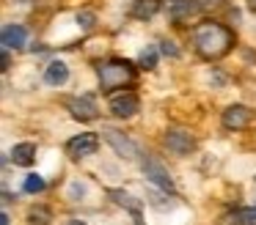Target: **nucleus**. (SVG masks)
Here are the masks:
<instances>
[{
	"label": "nucleus",
	"instance_id": "nucleus-9",
	"mask_svg": "<svg viewBox=\"0 0 256 225\" xmlns=\"http://www.w3.org/2000/svg\"><path fill=\"white\" fill-rule=\"evenodd\" d=\"M102 137L110 143L113 151H116L118 157H124V159H135V157H138V146H135L127 135H122V132H116V129L108 126V129H102Z\"/></svg>",
	"mask_w": 256,
	"mask_h": 225
},
{
	"label": "nucleus",
	"instance_id": "nucleus-6",
	"mask_svg": "<svg viewBox=\"0 0 256 225\" xmlns=\"http://www.w3.org/2000/svg\"><path fill=\"white\" fill-rule=\"evenodd\" d=\"M250 118H254L250 107H245V104H228V107L223 110V115H220V124L226 126L228 132H240V129H245V126L250 124Z\"/></svg>",
	"mask_w": 256,
	"mask_h": 225
},
{
	"label": "nucleus",
	"instance_id": "nucleus-21",
	"mask_svg": "<svg viewBox=\"0 0 256 225\" xmlns=\"http://www.w3.org/2000/svg\"><path fill=\"white\" fill-rule=\"evenodd\" d=\"M160 52L162 55H171V58H179V49L174 47V41H160Z\"/></svg>",
	"mask_w": 256,
	"mask_h": 225
},
{
	"label": "nucleus",
	"instance_id": "nucleus-20",
	"mask_svg": "<svg viewBox=\"0 0 256 225\" xmlns=\"http://www.w3.org/2000/svg\"><path fill=\"white\" fill-rule=\"evenodd\" d=\"M94 19H96V16L91 14V11H80V14H78V22L83 27H94Z\"/></svg>",
	"mask_w": 256,
	"mask_h": 225
},
{
	"label": "nucleus",
	"instance_id": "nucleus-14",
	"mask_svg": "<svg viewBox=\"0 0 256 225\" xmlns=\"http://www.w3.org/2000/svg\"><path fill=\"white\" fill-rule=\"evenodd\" d=\"M157 11H160V0H138L132 16H135V19H152Z\"/></svg>",
	"mask_w": 256,
	"mask_h": 225
},
{
	"label": "nucleus",
	"instance_id": "nucleus-13",
	"mask_svg": "<svg viewBox=\"0 0 256 225\" xmlns=\"http://www.w3.org/2000/svg\"><path fill=\"white\" fill-rule=\"evenodd\" d=\"M36 159V146L34 143H17L12 148V162L20 165V168H30Z\"/></svg>",
	"mask_w": 256,
	"mask_h": 225
},
{
	"label": "nucleus",
	"instance_id": "nucleus-8",
	"mask_svg": "<svg viewBox=\"0 0 256 225\" xmlns=\"http://www.w3.org/2000/svg\"><path fill=\"white\" fill-rule=\"evenodd\" d=\"M166 146L171 148L174 154H179V157H188V154L196 148V140H193V135H190L188 129L171 126V129L166 132Z\"/></svg>",
	"mask_w": 256,
	"mask_h": 225
},
{
	"label": "nucleus",
	"instance_id": "nucleus-18",
	"mask_svg": "<svg viewBox=\"0 0 256 225\" xmlns=\"http://www.w3.org/2000/svg\"><path fill=\"white\" fill-rule=\"evenodd\" d=\"M110 198H113V201L118 203V206H127V209H132V212H138V209H140V203L135 201V198L130 195V192H122V190H110Z\"/></svg>",
	"mask_w": 256,
	"mask_h": 225
},
{
	"label": "nucleus",
	"instance_id": "nucleus-5",
	"mask_svg": "<svg viewBox=\"0 0 256 225\" xmlns=\"http://www.w3.org/2000/svg\"><path fill=\"white\" fill-rule=\"evenodd\" d=\"M96 148H100V137H96L94 132H80V135H74L72 140L66 143V154L72 159L91 157V154H96Z\"/></svg>",
	"mask_w": 256,
	"mask_h": 225
},
{
	"label": "nucleus",
	"instance_id": "nucleus-16",
	"mask_svg": "<svg viewBox=\"0 0 256 225\" xmlns=\"http://www.w3.org/2000/svg\"><path fill=\"white\" fill-rule=\"evenodd\" d=\"M232 225H256V206L237 209L234 217H232Z\"/></svg>",
	"mask_w": 256,
	"mask_h": 225
},
{
	"label": "nucleus",
	"instance_id": "nucleus-25",
	"mask_svg": "<svg viewBox=\"0 0 256 225\" xmlns=\"http://www.w3.org/2000/svg\"><path fill=\"white\" fill-rule=\"evenodd\" d=\"M66 225H86V223H83V220H69Z\"/></svg>",
	"mask_w": 256,
	"mask_h": 225
},
{
	"label": "nucleus",
	"instance_id": "nucleus-2",
	"mask_svg": "<svg viewBox=\"0 0 256 225\" xmlns=\"http://www.w3.org/2000/svg\"><path fill=\"white\" fill-rule=\"evenodd\" d=\"M135 80V66L124 58H113V60H105L100 66V85L102 91L113 93V88H124Z\"/></svg>",
	"mask_w": 256,
	"mask_h": 225
},
{
	"label": "nucleus",
	"instance_id": "nucleus-7",
	"mask_svg": "<svg viewBox=\"0 0 256 225\" xmlns=\"http://www.w3.org/2000/svg\"><path fill=\"white\" fill-rule=\"evenodd\" d=\"M144 173H146V179H149L152 184H157L160 190L174 192V179H171V173L166 170V165H162L160 159L146 157V159H144Z\"/></svg>",
	"mask_w": 256,
	"mask_h": 225
},
{
	"label": "nucleus",
	"instance_id": "nucleus-12",
	"mask_svg": "<svg viewBox=\"0 0 256 225\" xmlns=\"http://www.w3.org/2000/svg\"><path fill=\"white\" fill-rule=\"evenodd\" d=\"M69 80V66L64 60H50L44 69V82L47 85H64Z\"/></svg>",
	"mask_w": 256,
	"mask_h": 225
},
{
	"label": "nucleus",
	"instance_id": "nucleus-11",
	"mask_svg": "<svg viewBox=\"0 0 256 225\" xmlns=\"http://www.w3.org/2000/svg\"><path fill=\"white\" fill-rule=\"evenodd\" d=\"M196 11H201L198 0H174V3L168 5V14H171L176 22H184V19H190V16H193Z\"/></svg>",
	"mask_w": 256,
	"mask_h": 225
},
{
	"label": "nucleus",
	"instance_id": "nucleus-26",
	"mask_svg": "<svg viewBox=\"0 0 256 225\" xmlns=\"http://www.w3.org/2000/svg\"><path fill=\"white\" fill-rule=\"evenodd\" d=\"M248 8H250V11H256V0H248Z\"/></svg>",
	"mask_w": 256,
	"mask_h": 225
},
{
	"label": "nucleus",
	"instance_id": "nucleus-15",
	"mask_svg": "<svg viewBox=\"0 0 256 225\" xmlns=\"http://www.w3.org/2000/svg\"><path fill=\"white\" fill-rule=\"evenodd\" d=\"M28 220H30V225H47L52 220V212L47 206H30L28 209Z\"/></svg>",
	"mask_w": 256,
	"mask_h": 225
},
{
	"label": "nucleus",
	"instance_id": "nucleus-19",
	"mask_svg": "<svg viewBox=\"0 0 256 225\" xmlns=\"http://www.w3.org/2000/svg\"><path fill=\"white\" fill-rule=\"evenodd\" d=\"M25 192H30V195H36V192H42V190H44V179H42V176H36V173H30L28 176V179H25Z\"/></svg>",
	"mask_w": 256,
	"mask_h": 225
},
{
	"label": "nucleus",
	"instance_id": "nucleus-24",
	"mask_svg": "<svg viewBox=\"0 0 256 225\" xmlns=\"http://www.w3.org/2000/svg\"><path fill=\"white\" fill-rule=\"evenodd\" d=\"M0 225H8V214H6V212L0 214Z\"/></svg>",
	"mask_w": 256,
	"mask_h": 225
},
{
	"label": "nucleus",
	"instance_id": "nucleus-22",
	"mask_svg": "<svg viewBox=\"0 0 256 225\" xmlns=\"http://www.w3.org/2000/svg\"><path fill=\"white\" fill-rule=\"evenodd\" d=\"M223 0H198V5H201V11H206V8H218Z\"/></svg>",
	"mask_w": 256,
	"mask_h": 225
},
{
	"label": "nucleus",
	"instance_id": "nucleus-1",
	"mask_svg": "<svg viewBox=\"0 0 256 225\" xmlns=\"http://www.w3.org/2000/svg\"><path fill=\"white\" fill-rule=\"evenodd\" d=\"M193 44H196V52L204 60H218L232 49L234 33L220 22H201L193 30Z\"/></svg>",
	"mask_w": 256,
	"mask_h": 225
},
{
	"label": "nucleus",
	"instance_id": "nucleus-4",
	"mask_svg": "<svg viewBox=\"0 0 256 225\" xmlns=\"http://www.w3.org/2000/svg\"><path fill=\"white\" fill-rule=\"evenodd\" d=\"M66 110L74 121H80V124H88V121H94L96 115H100V107H96L94 96H88V93L66 99Z\"/></svg>",
	"mask_w": 256,
	"mask_h": 225
},
{
	"label": "nucleus",
	"instance_id": "nucleus-23",
	"mask_svg": "<svg viewBox=\"0 0 256 225\" xmlns=\"http://www.w3.org/2000/svg\"><path fill=\"white\" fill-rule=\"evenodd\" d=\"M8 66H12V55H8V49H6V47H3V66H0V69L6 71V69H8Z\"/></svg>",
	"mask_w": 256,
	"mask_h": 225
},
{
	"label": "nucleus",
	"instance_id": "nucleus-10",
	"mask_svg": "<svg viewBox=\"0 0 256 225\" xmlns=\"http://www.w3.org/2000/svg\"><path fill=\"white\" fill-rule=\"evenodd\" d=\"M25 41H28V30L22 25H6L0 33V44L6 49H20L25 47Z\"/></svg>",
	"mask_w": 256,
	"mask_h": 225
},
{
	"label": "nucleus",
	"instance_id": "nucleus-3",
	"mask_svg": "<svg viewBox=\"0 0 256 225\" xmlns=\"http://www.w3.org/2000/svg\"><path fill=\"white\" fill-rule=\"evenodd\" d=\"M108 110H110L116 118H132L140 110V99L135 96L132 91H116L108 99Z\"/></svg>",
	"mask_w": 256,
	"mask_h": 225
},
{
	"label": "nucleus",
	"instance_id": "nucleus-17",
	"mask_svg": "<svg viewBox=\"0 0 256 225\" xmlns=\"http://www.w3.org/2000/svg\"><path fill=\"white\" fill-rule=\"evenodd\" d=\"M157 52H160V49L157 47H146V49H140V55H138V66L140 69H154L157 66Z\"/></svg>",
	"mask_w": 256,
	"mask_h": 225
}]
</instances>
